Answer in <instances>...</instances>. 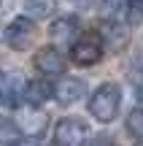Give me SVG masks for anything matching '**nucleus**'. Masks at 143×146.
Here are the masks:
<instances>
[{
  "label": "nucleus",
  "instance_id": "nucleus-1",
  "mask_svg": "<svg viewBox=\"0 0 143 146\" xmlns=\"http://www.w3.org/2000/svg\"><path fill=\"white\" fill-rule=\"evenodd\" d=\"M119 106H122V87L113 81L100 84V87L92 92L89 98V114L97 122H113L119 114Z\"/></svg>",
  "mask_w": 143,
  "mask_h": 146
},
{
  "label": "nucleus",
  "instance_id": "nucleus-2",
  "mask_svg": "<svg viewBox=\"0 0 143 146\" xmlns=\"http://www.w3.org/2000/svg\"><path fill=\"white\" fill-rule=\"evenodd\" d=\"M86 138H89V127L76 116H65L54 127V146H84Z\"/></svg>",
  "mask_w": 143,
  "mask_h": 146
},
{
  "label": "nucleus",
  "instance_id": "nucleus-3",
  "mask_svg": "<svg viewBox=\"0 0 143 146\" xmlns=\"http://www.w3.org/2000/svg\"><path fill=\"white\" fill-rule=\"evenodd\" d=\"M70 60H73L76 65H84V68L100 62L103 60V41H100V35H92V33L78 35V41H73V46H70Z\"/></svg>",
  "mask_w": 143,
  "mask_h": 146
},
{
  "label": "nucleus",
  "instance_id": "nucleus-4",
  "mask_svg": "<svg viewBox=\"0 0 143 146\" xmlns=\"http://www.w3.org/2000/svg\"><path fill=\"white\" fill-rule=\"evenodd\" d=\"M3 38H5V43H8L11 49L24 52V49L32 43V38H35V22L27 19L24 14H22V16H14V19L8 22V27H5Z\"/></svg>",
  "mask_w": 143,
  "mask_h": 146
},
{
  "label": "nucleus",
  "instance_id": "nucleus-5",
  "mask_svg": "<svg viewBox=\"0 0 143 146\" xmlns=\"http://www.w3.org/2000/svg\"><path fill=\"white\" fill-rule=\"evenodd\" d=\"M14 125L19 127L22 135H27V138H38V135H43V130H46L49 116L43 114L41 108H32V106H19V114H16Z\"/></svg>",
  "mask_w": 143,
  "mask_h": 146
},
{
  "label": "nucleus",
  "instance_id": "nucleus-6",
  "mask_svg": "<svg viewBox=\"0 0 143 146\" xmlns=\"http://www.w3.org/2000/svg\"><path fill=\"white\" fill-rule=\"evenodd\" d=\"M22 95H24V81L19 73L0 70V106L5 108H19Z\"/></svg>",
  "mask_w": 143,
  "mask_h": 146
},
{
  "label": "nucleus",
  "instance_id": "nucleus-7",
  "mask_svg": "<svg viewBox=\"0 0 143 146\" xmlns=\"http://www.w3.org/2000/svg\"><path fill=\"white\" fill-rule=\"evenodd\" d=\"M32 62H35V68L43 73V76H62L65 68H68V60H65V54L59 52L57 46H43L35 52V57H32Z\"/></svg>",
  "mask_w": 143,
  "mask_h": 146
},
{
  "label": "nucleus",
  "instance_id": "nucleus-8",
  "mask_svg": "<svg viewBox=\"0 0 143 146\" xmlns=\"http://www.w3.org/2000/svg\"><path fill=\"white\" fill-rule=\"evenodd\" d=\"M84 92H86V84H84V78L65 76V78H59V81L54 84V92H51V98L57 100L59 106H73V103H78V100L84 98Z\"/></svg>",
  "mask_w": 143,
  "mask_h": 146
},
{
  "label": "nucleus",
  "instance_id": "nucleus-9",
  "mask_svg": "<svg viewBox=\"0 0 143 146\" xmlns=\"http://www.w3.org/2000/svg\"><path fill=\"white\" fill-rule=\"evenodd\" d=\"M54 92V84L43 81V78H32V81L24 84V95H22V103L32 106V108H41Z\"/></svg>",
  "mask_w": 143,
  "mask_h": 146
},
{
  "label": "nucleus",
  "instance_id": "nucleus-10",
  "mask_svg": "<svg viewBox=\"0 0 143 146\" xmlns=\"http://www.w3.org/2000/svg\"><path fill=\"white\" fill-rule=\"evenodd\" d=\"M49 35L57 43L73 41V38L78 35V19H76V16H57V19L51 22V27H49Z\"/></svg>",
  "mask_w": 143,
  "mask_h": 146
},
{
  "label": "nucleus",
  "instance_id": "nucleus-11",
  "mask_svg": "<svg viewBox=\"0 0 143 146\" xmlns=\"http://www.w3.org/2000/svg\"><path fill=\"white\" fill-rule=\"evenodd\" d=\"M124 38H127V30H124L122 19H103L100 22V41H108L113 46H119Z\"/></svg>",
  "mask_w": 143,
  "mask_h": 146
},
{
  "label": "nucleus",
  "instance_id": "nucleus-12",
  "mask_svg": "<svg viewBox=\"0 0 143 146\" xmlns=\"http://www.w3.org/2000/svg\"><path fill=\"white\" fill-rule=\"evenodd\" d=\"M51 14H54V0H24L27 19H46Z\"/></svg>",
  "mask_w": 143,
  "mask_h": 146
},
{
  "label": "nucleus",
  "instance_id": "nucleus-13",
  "mask_svg": "<svg viewBox=\"0 0 143 146\" xmlns=\"http://www.w3.org/2000/svg\"><path fill=\"white\" fill-rule=\"evenodd\" d=\"M19 141H22V133H19V127L14 125V119L0 116V146H14Z\"/></svg>",
  "mask_w": 143,
  "mask_h": 146
},
{
  "label": "nucleus",
  "instance_id": "nucleus-14",
  "mask_svg": "<svg viewBox=\"0 0 143 146\" xmlns=\"http://www.w3.org/2000/svg\"><path fill=\"white\" fill-rule=\"evenodd\" d=\"M100 8L105 11V19H122L127 16L130 0H100Z\"/></svg>",
  "mask_w": 143,
  "mask_h": 146
},
{
  "label": "nucleus",
  "instance_id": "nucleus-15",
  "mask_svg": "<svg viewBox=\"0 0 143 146\" xmlns=\"http://www.w3.org/2000/svg\"><path fill=\"white\" fill-rule=\"evenodd\" d=\"M127 133L135 135L138 141H143V106H138L127 114Z\"/></svg>",
  "mask_w": 143,
  "mask_h": 146
},
{
  "label": "nucleus",
  "instance_id": "nucleus-16",
  "mask_svg": "<svg viewBox=\"0 0 143 146\" xmlns=\"http://www.w3.org/2000/svg\"><path fill=\"white\" fill-rule=\"evenodd\" d=\"M89 146H116V141H113L108 133H103V135H97V138H92V143Z\"/></svg>",
  "mask_w": 143,
  "mask_h": 146
},
{
  "label": "nucleus",
  "instance_id": "nucleus-17",
  "mask_svg": "<svg viewBox=\"0 0 143 146\" xmlns=\"http://www.w3.org/2000/svg\"><path fill=\"white\" fill-rule=\"evenodd\" d=\"M68 3H70V5H78V8H84V5H89L92 0H68Z\"/></svg>",
  "mask_w": 143,
  "mask_h": 146
},
{
  "label": "nucleus",
  "instance_id": "nucleus-18",
  "mask_svg": "<svg viewBox=\"0 0 143 146\" xmlns=\"http://www.w3.org/2000/svg\"><path fill=\"white\" fill-rule=\"evenodd\" d=\"M135 98H138L140 106H143V84H138V87H135Z\"/></svg>",
  "mask_w": 143,
  "mask_h": 146
},
{
  "label": "nucleus",
  "instance_id": "nucleus-19",
  "mask_svg": "<svg viewBox=\"0 0 143 146\" xmlns=\"http://www.w3.org/2000/svg\"><path fill=\"white\" fill-rule=\"evenodd\" d=\"M14 146H35V143H22V141H19V143H14Z\"/></svg>",
  "mask_w": 143,
  "mask_h": 146
},
{
  "label": "nucleus",
  "instance_id": "nucleus-20",
  "mask_svg": "<svg viewBox=\"0 0 143 146\" xmlns=\"http://www.w3.org/2000/svg\"><path fill=\"white\" fill-rule=\"evenodd\" d=\"M132 3H135V5H140V8H143V0H132Z\"/></svg>",
  "mask_w": 143,
  "mask_h": 146
},
{
  "label": "nucleus",
  "instance_id": "nucleus-21",
  "mask_svg": "<svg viewBox=\"0 0 143 146\" xmlns=\"http://www.w3.org/2000/svg\"><path fill=\"white\" fill-rule=\"evenodd\" d=\"M135 146H143V141H140V143H135Z\"/></svg>",
  "mask_w": 143,
  "mask_h": 146
}]
</instances>
